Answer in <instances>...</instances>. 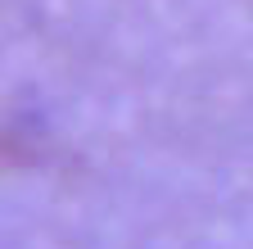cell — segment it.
I'll list each match as a JSON object with an SVG mask.
<instances>
[]
</instances>
